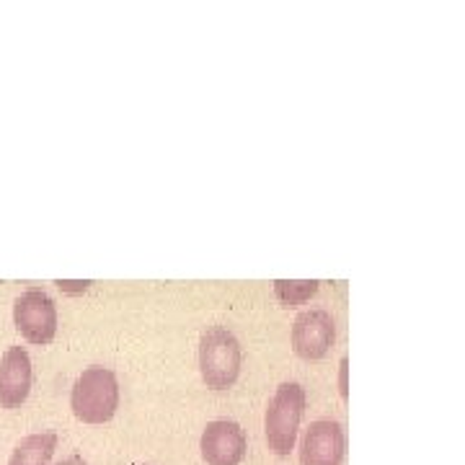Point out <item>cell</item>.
Masks as SVG:
<instances>
[{
    "instance_id": "30bf717a",
    "label": "cell",
    "mask_w": 465,
    "mask_h": 465,
    "mask_svg": "<svg viewBox=\"0 0 465 465\" xmlns=\"http://www.w3.org/2000/svg\"><path fill=\"white\" fill-rule=\"evenodd\" d=\"M321 282L318 280H302V282H287V280H277L274 282V298L282 302L284 308H295L300 302L311 300L318 292Z\"/></svg>"
},
{
    "instance_id": "7a4b0ae2",
    "label": "cell",
    "mask_w": 465,
    "mask_h": 465,
    "mask_svg": "<svg viewBox=\"0 0 465 465\" xmlns=\"http://www.w3.org/2000/svg\"><path fill=\"white\" fill-rule=\"evenodd\" d=\"M305 414V388L300 382H282L269 401L264 414L266 445L274 455H290L295 450L300 421Z\"/></svg>"
},
{
    "instance_id": "5b68a950",
    "label": "cell",
    "mask_w": 465,
    "mask_h": 465,
    "mask_svg": "<svg viewBox=\"0 0 465 465\" xmlns=\"http://www.w3.org/2000/svg\"><path fill=\"white\" fill-rule=\"evenodd\" d=\"M347 455V434L344 427L333 419H316L300 442V463L302 465H341Z\"/></svg>"
},
{
    "instance_id": "3957f363",
    "label": "cell",
    "mask_w": 465,
    "mask_h": 465,
    "mask_svg": "<svg viewBox=\"0 0 465 465\" xmlns=\"http://www.w3.org/2000/svg\"><path fill=\"white\" fill-rule=\"evenodd\" d=\"M243 351L235 333L225 326H210L200 339L202 381L213 391H228L241 375Z\"/></svg>"
},
{
    "instance_id": "4fadbf2b",
    "label": "cell",
    "mask_w": 465,
    "mask_h": 465,
    "mask_svg": "<svg viewBox=\"0 0 465 465\" xmlns=\"http://www.w3.org/2000/svg\"><path fill=\"white\" fill-rule=\"evenodd\" d=\"M54 465H88L84 460V455H67V458H63L60 463H54Z\"/></svg>"
},
{
    "instance_id": "52a82bcc",
    "label": "cell",
    "mask_w": 465,
    "mask_h": 465,
    "mask_svg": "<svg viewBox=\"0 0 465 465\" xmlns=\"http://www.w3.org/2000/svg\"><path fill=\"white\" fill-rule=\"evenodd\" d=\"M336 339V326L329 311H302L292 323V349L302 360H321Z\"/></svg>"
},
{
    "instance_id": "9c48e42d",
    "label": "cell",
    "mask_w": 465,
    "mask_h": 465,
    "mask_svg": "<svg viewBox=\"0 0 465 465\" xmlns=\"http://www.w3.org/2000/svg\"><path fill=\"white\" fill-rule=\"evenodd\" d=\"M54 450H57L54 432L26 434L11 452L8 465H50Z\"/></svg>"
},
{
    "instance_id": "ba28073f",
    "label": "cell",
    "mask_w": 465,
    "mask_h": 465,
    "mask_svg": "<svg viewBox=\"0 0 465 465\" xmlns=\"http://www.w3.org/2000/svg\"><path fill=\"white\" fill-rule=\"evenodd\" d=\"M32 357L24 347H8L0 357V406L18 409L32 393Z\"/></svg>"
},
{
    "instance_id": "277c9868",
    "label": "cell",
    "mask_w": 465,
    "mask_h": 465,
    "mask_svg": "<svg viewBox=\"0 0 465 465\" xmlns=\"http://www.w3.org/2000/svg\"><path fill=\"white\" fill-rule=\"evenodd\" d=\"M14 323L29 344L45 347L57 333V305L45 290H24L14 302Z\"/></svg>"
},
{
    "instance_id": "6da1fadb",
    "label": "cell",
    "mask_w": 465,
    "mask_h": 465,
    "mask_svg": "<svg viewBox=\"0 0 465 465\" xmlns=\"http://www.w3.org/2000/svg\"><path fill=\"white\" fill-rule=\"evenodd\" d=\"M70 409L84 424H106L119 409V381L109 367H85L70 391Z\"/></svg>"
},
{
    "instance_id": "7c38bea8",
    "label": "cell",
    "mask_w": 465,
    "mask_h": 465,
    "mask_svg": "<svg viewBox=\"0 0 465 465\" xmlns=\"http://www.w3.org/2000/svg\"><path fill=\"white\" fill-rule=\"evenodd\" d=\"M347 370H349V362H347V357H344V360H341V365H339V388H341V396H344V399L349 396Z\"/></svg>"
},
{
    "instance_id": "8992f818",
    "label": "cell",
    "mask_w": 465,
    "mask_h": 465,
    "mask_svg": "<svg viewBox=\"0 0 465 465\" xmlns=\"http://www.w3.org/2000/svg\"><path fill=\"white\" fill-rule=\"evenodd\" d=\"M246 432L232 419H215L202 432L200 450L207 465H238L246 458Z\"/></svg>"
},
{
    "instance_id": "8fae6325",
    "label": "cell",
    "mask_w": 465,
    "mask_h": 465,
    "mask_svg": "<svg viewBox=\"0 0 465 465\" xmlns=\"http://www.w3.org/2000/svg\"><path fill=\"white\" fill-rule=\"evenodd\" d=\"M54 284H57L63 292H67V295H78V292H85V290L91 287V282H65V280H57Z\"/></svg>"
}]
</instances>
